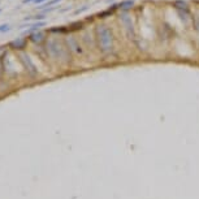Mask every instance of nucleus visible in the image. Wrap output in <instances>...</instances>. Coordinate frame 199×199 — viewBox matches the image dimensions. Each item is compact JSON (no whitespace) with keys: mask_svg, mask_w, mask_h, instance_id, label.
Wrapping results in <instances>:
<instances>
[{"mask_svg":"<svg viewBox=\"0 0 199 199\" xmlns=\"http://www.w3.org/2000/svg\"><path fill=\"white\" fill-rule=\"evenodd\" d=\"M96 39H98L99 50L103 53H109L113 51V34L108 26H96Z\"/></svg>","mask_w":199,"mask_h":199,"instance_id":"f257e3e1","label":"nucleus"},{"mask_svg":"<svg viewBox=\"0 0 199 199\" xmlns=\"http://www.w3.org/2000/svg\"><path fill=\"white\" fill-rule=\"evenodd\" d=\"M21 57H22V60L26 63V66H28V70L33 74V76H35V74H37V68H35V65L33 64V61L30 60V57H29L28 55H25V53H22V55H21Z\"/></svg>","mask_w":199,"mask_h":199,"instance_id":"f03ea898","label":"nucleus"},{"mask_svg":"<svg viewBox=\"0 0 199 199\" xmlns=\"http://www.w3.org/2000/svg\"><path fill=\"white\" fill-rule=\"evenodd\" d=\"M25 46H26L25 39H16L11 43V47L14 48V50H22V48H25Z\"/></svg>","mask_w":199,"mask_h":199,"instance_id":"7ed1b4c3","label":"nucleus"},{"mask_svg":"<svg viewBox=\"0 0 199 199\" xmlns=\"http://www.w3.org/2000/svg\"><path fill=\"white\" fill-rule=\"evenodd\" d=\"M117 8V4H113V5H111V8H108L107 11H104V12H99L98 13V17L99 18H104V17H108V16H111V14L114 12V9Z\"/></svg>","mask_w":199,"mask_h":199,"instance_id":"20e7f679","label":"nucleus"},{"mask_svg":"<svg viewBox=\"0 0 199 199\" xmlns=\"http://www.w3.org/2000/svg\"><path fill=\"white\" fill-rule=\"evenodd\" d=\"M131 7H134V1L133 0H122L121 3L117 4V8H121V9H130Z\"/></svg>","mask_w":199,"mask_h":199,"instance_id":"39448f33","label":"nucleus"},{"mask_svg":"<svg viewBox=\"0 0 199 199\" xmlns=\"http://www.w3.org/2000/svg\"><path fill=\"white\" fill-rule=\"evenodd\" d=\"M50 51H51V55L55 56V57L61 56V53H63L61 47H60V46H56V44H52V46H51V48H50Z\"/></svg>","mask_w":199,"mask_h":199,"instance_id":"423d86ee","label":"nucleus"},{"mask_svg":"<svg viewBox=\"0 0 199 199\" xmlns=\"http://www.w3.org/2000/svg\"><path fill=\"white\" fill-rule=\"evenodd\" d=\"M174 7L177 8V9H185V11H189V4L185 1V0H177L176 3H174Z\"/></svg>","mask_w":199,"mask_h":199,"instance_id":"0eeeda50","label":"nucleus"},{"mask_svg":"<svg viewBox=\"0 0 199 199\" xmlns=\"http://www.w3.org/2000/svg\"><path fill=\"white\" fill-rule=\"evenodd\" d=\"M44 25H46V22H44V21H39V22H35V23H33V25H31V29L26 30V31H25V34H28V33H31V31H34V30H38V29H41L42 26H44Z\"/></svg>","mask_w":199,"mask_h":199,"instance_id":"6e6552de","label":"nucleus"},{"mask_svg":"<svg viewBox=\"0 0 199 199\" xmlns=\"http://www.w3.org/2000/svg\"><path fill=\"white\" fill-rule=\"evenodd\" d=\"M30 41L34 42V43H39V42L43 41V34L42 33H35V34L30 35Z\"/></svg>","mask_w":199,"mask_h":199,"instance_id":"1a4fd4ad","label":"nucleus"},{"mask_svg":"<svg viewBox=\"0 0 199 199\" xmlns=\"http://www.w3.org/2000/svg\"><path fill=\"white\" fill-rule=\"evenodd\" d=\"M69 44H70V47L73 48L77 53H82V50H81L80 46H77V43H76V41H74V39H70V43H69Z\"/></svg>","mask_w":199,"mask_h":199,"instance_id":"9d476101","label":"nucleus"},{"mask_svg":"<svg viewBox=\"0 0 199 199\" xmlns=\"http://www.w3.org/2000/svg\"><path fill=\"white\" fill-rule=\"evenodd\" d=\"M11 28H9V25H7V23H3V25H0V33H7V31H9Z\"/></svg>","mask_w":199,"mask_h":199,"instance_id":"9b49d317","label":"nucleus"},{"mask_svg":"<svg viewBox=\"0 0 199 199\" xmlns=\"http://www.w3.org/2000/svg\"><path fill=\"white\" fill-rule=\"evenodd\" d=\"M60 0H51V1H47L46 4H43V7H50V5H53V4H56V3H59ZM42 7V8H43Z\"/></svg>","mask_w":199,"mask_h":199,"instance_id":"f8f14e48","label":"nucleus"},{"mask_svg":"<svg viewBox=\"0 0 199 199\" xmlns=\"http://www.w3.org/2000/svg\"><path fill=\"white\" fill-rule=\"evenodd\" d=\"M89 9V7H83V8H80V9H76L74 11V14H80V13H82V12H85Z\"/></svg>","mask_w":199,"mask_h":199,"instance_id":"ddd939ff","label":"nucleus"},{"mask_svg":"<svg viewBox=\"0 0 199 199\" xmlns=\"http://www.w3.org/2000/svg\"><path fill=\"white\" fill-rule=\"evenodd\" d=\"M47 0H35L34 3H37V4H46Z\"/></svg>","mask_w":199,"mask_h":199,"instance_id":"4468645a","label":"nucleus"},{"mask_svg":"<svg viewBox=\"0 0 199 199\" xmlns=\"http://www.w3.org/2000/svg\"><path fill=\"white\" fill-rule=\"evenodd\" d=\"M31 1H35V0H23V4H26V3H31Z\"/></svg>","mask_w":199,"mask_h":199,"instance_id":"2eb2a0df","label":"nucleus"},{"mask_svg":"<svg viewBox=\"0 0 199 199\" xmlns=\"http://www.w3.org/2000/svg\"><path fill=\"white\" fill-rule=\"evenodd\" d=\"M111 1H113V0H107V3H111Z\"/></svg>","mask_w":199,"mask_h":199,"instance_id":"dca6fc26","label":"nucleus"}]
</instances>
